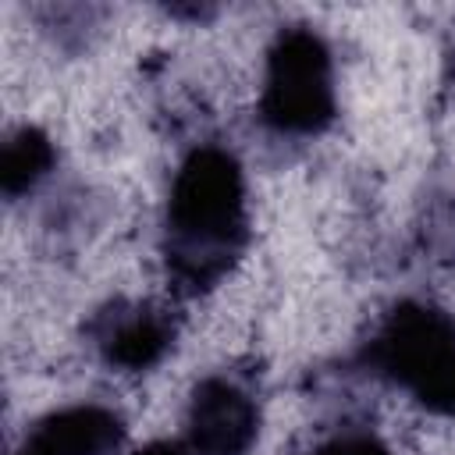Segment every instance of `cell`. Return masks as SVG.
<instances>
[{
	"mask_svg": "<svg viewBox=\"0 0 455 455\" xmlns=\"http://www.w3.org/2000/svg\"><path fill=\"white\" fill-rule=\"evenodd\" d=\"M252 110L284 146L323 139L341 117V71L331 39L309 21L277 25L259 46Z\"/></svg>",
	"mask_w": 455,
	"mask_h": 455,
	"instance_id": "cell-1",
	"label": "cell"
},
{
	"mask_svg": "<svg viewBox=\"0 0 455 455\" xmlns=\"http://www.w3.org/2000/svg\"><path fill=\"white\" fill-rule=\"evenodd\" d=\"M57 171V146L53 135L32 121L18 124L7 132L4 142V192L11 196V203H18V196H32L39 192V185H46Z\"/></svg>",
	"mask_w": 455,
	"mask_h": 455,
	"instance_id": "cell-2",
	"label": "cell"
}]
</instances>
